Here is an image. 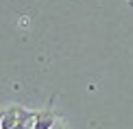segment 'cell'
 Returning <instances> with one entry per match:
<instances>
[{
  "mask_svg": "<svg viewBox=\"0 0 133 129\" xmlns=\"http://www.w3.org/2000/svg\"><path fill=\"white\" fill-rule=\"evenodd\" d=\"M55 125H57V118L52 116V112H37L35 114L33 129H52Z\"/></svg>",
  "mask_w": 133,
  "mask_h": 129,
  "instance_id": "obj_1",
  "label": "cell"
}]
</instances>
